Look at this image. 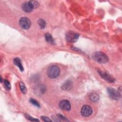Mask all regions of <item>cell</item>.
<instances>
[{
  "label": "cell",
  "instance_id": "6da1fadb",
  "mask_svg": "<svg viewBox=\"0 0 122 122\" xmlns=\"http://www.w3.org/2000/svg\"><path fill=\"white\" fill-rule=\"evenodd\" d=\"M92 58L96 62L100 63H105L108 61V56L105 53L100 51L94 52L92 55Z\"/></svg>",
  "mask_w": 122,
  "mask_h": 122
},
{
  "label": "cell",
  "instance_id": "7a4b0ae2",
  "mask_svg": "<svg viewBox=\"0 0 122 122\" xmlns=\"http://www.w3.org/2000/svg\"><path fill=\"white\" fill-rule=\"evenodd\" d=\"M60 73V69L57 65H52L50 66L47 71L48 76L52 79L57 77Z\"/></svg>",
  "mask_w": 122,
  "mask_h": 122
},
{
  "label": "cell",
  "instance_id": "3957f363",
  "mask_svg": "<svg viewBox=\"0 0 122 122\" xmlns=\"http://www.w3.org/2000/svg\"><path fill=\"white\" fill-rule=\"evenodd\" d=\"M79 34L72 31H70L66 35V39L67 41L70 42H75L78 40Z\"/></svg>",
  "mask_w": 122,
  "mask_h": 122
},
{
  "label": "cell",
  "instance_id": "277c9868",
  "mask_svg": "<svg viewBox=\"0 0 122 122\" xmlns=\"http://www.w3.org/2000/svg\"><path fill=\"white\" fill-rule=\"evenodd\" d=\"M107 92L110 98L114 100H118L121 96V94L119 91H118L111 87L107 88Z\"/></svg>",
  "mask_w": 122,
  "mask_h": 122
},
{
  "label": "cell",
  "instance_id": "5b68a950",
  "mask_svg": "<svg viewBox=\"0 0 122 122\" xmlns=\"http://www.w3.org/2000/svg\"><path fill=\"white\" fill-rule=\"evenodd\" d=\"M98 72L99 74L100 75V76L104 80L106 81L110 82L112 83L114 82L115 81V79L112 77L109 74H108L107 72L103 71L101 70H98Z\"/></svg>",
  "mask_w": 122,
  "mask_h": 122
},
{
  "label": "cell",
  "instance_id": "8992f818",
  "mask_svg": "<svg viewBox=\"0 0 122 122\" xmlns=\"http://www.w3.org/2000/svg\"><path fill=\"white\" fill-rule=\"evenodd\" d=\"M19 24L22 29L28 30L30 27L31 22L28 18L26 17H22L19 20Z\"/></svg>",
  "mask_w": 122,
  "mask_h": 122
},
{
  "label": "cell",
  "instance_id": "52a82bcc",
  "mask_svg": "<svg viewBox=\"0 0 122 122\" xmlns=\"http://www.w3.org/2000/svg\"><path fill=\"white\" fill-rule=\"evenodd\" d=\"M81 114L83 117L90 116L92 113V107L88 105H83L81 109Z\"/></svg>",
  "mask_w": 122,
  "mask_h": 122
},
{
  "label": "cell",
  "instance_id": "ba28073f",
  "mask_svg": "<svg viewBox=\"0 0 122 122\" xmlns=\"http://www.w3.org/2000/svg\"><path fill=\"white\" fill-rule=\"evenodd\" d=\"M59 106L60 109L66 111H70L71 108L70 102L67 100H63L61 101L59 103Z\"/></svg>",
  "mask_w": 122,
  "mask_h": 122
},
{
  "label": "cell",
  "instance_id": "9c48e42d",
  "mask_svg": "<svg viewBox=\"0 0 122 122\" xmlns=\"http://www.w3.org/2000/svg\"><path fill=\"white\" fill-rule=\"evenodd\" d=\"M22 10L25 12H30L33 10V9L30 5L29 2H25L22 4L21 6Z\"/></svg>",
  "mask_w": 122,
  "mask_h": 122
},
{
  "label": "cell",
  "instance_id": "30bf717a",
  "mask_svg": "<svg viewBox=\"0 0 122 122\" xmlns=\"http://www.w3.org/2000/svg\"><path fill=\"white\" fill-rule=\"evenodd\" d=\"M72 87V82L71 81L68 80L61 86V89L65 91H69Z\"/></svg>",
  "mask_w": 122,
  "mask_h": 122
},
{
  "label": "cell",
  "instance_id": "8fae6325",
  "mask_svg": "<svg viewBox=\"0 0 122 122\" xmlns=\"http://www.w3.org/2000/svg\"><path fill=\"white\" fill-rule=\"evenodd\" d=\"M13 63L15 65H16L18 67V68H19V69L20 70V71H23L24 68H23V67L22 66L21 61L20 59H19V58H14L13 60Z\"/></svg>",
  "mask_w": 122,
  "mask_h": 122
},
{
  "label": "cell",
  "instance_id": "7c38bea8",
  "mask_svg": "<svg viewBox=\"0 0 122 122\" xmlns=\"http://www.w3.org/2000/svg\"><path fill=\"white\" fill-rule=\"evenodd\" d=\"M45 38L46 41L49 43H50L51 44H55L54 40L51 34L48 33H46L45 34Z\"/></svg>",
  "mask_w": 122,
  "mask_h": 122
},
{
  "label": "cell",
  "instance_id": "4fadbf2b",
  "mask_svg": "<svg viewBox=\"0 0 122 122\" xmlns=\"http://www.w3.org/2000/svg\"><path fill=\"white\" fill-rule=\"evenodd\" d=\"M89 99L91 101L93 102H96L99 100L100 97L98 94H97V93L93 92L90 94Z\"/></svg>",
  "mask_w": 122,
  "mask_h": 122
},
{
  "label": "cell",
  "instance_id": "5bb4252c",
  "mask_svg": "<svg viewBox=\"0 0 122 122\" xmlns=\"http://www.w3.org/2000/svg\"><path fill=\"white\" fill-rule=\"evenodd\" d=\"M46 91V88L43 85H40L38 86V87L36 89V92L38 93V94H42L43 93L45 92Z\"/></svg>",
  "mask_w": 122,
  "mask_h": 122
},
{
  "label": "cell",
  "instance_id": "9a60e30c",
  "mask_svg": "<svg viewBox=\"0 0 122 122\" xmlns=\"http://www.w3.org/2000/svg\"><path fill=\"white\" fill-rule=\"evenodd\" d=\"M29 3L31 7L33 9H36L39 6V3L36 0H30L29 1Z\"/></svg>",
  "mask_w": 122,
  "mask_h": 122
},
{
  "label": "cell",
  "instance_id": "2e32d148",
  "mask_svg": "<svg viewBox=\"0 0 122 122\" xmlns=\"http://www.w3.org/2000/svg\"><path fill=\"white\" fill-rule=\"evenodd\" d=\"M38 23L41 29H44L45 28L46 22L43 19H39V20L38 21Z\"/></svg>",
  "mask_w": 122,
  "mask_h": 122
},
{
  "label": "cell",
  "instance_id": "e0dca14e",
  "mask_svg": "<svg viewBox=\"0 0 122 122\" xmlns=\"http://www.w3.org/2000/svg\"><path fill=\"white\" fill-rule=\"evenodd\" d=\"M20 89L21 91V92L23 94H25L27 92V89L26 87L24 84V83L22 82H20Z\"/></svg>",
  "mask_w": 122,
  "mask_h": 122
},
{
  "label": "cell",
  "instance_id": "ac0fdd59",
  "mask_svg": "<svg viewBox=\"0 0 122 122\" xmlns=\"http://www.w3.org/2000/svg\"><path fill=\"white\" fill-rule=\"evenodd\" d=\"M3 83H4V86L5 88L7 90H10L11 89V85L10 84V82L7 80H3Z\"/></svg>",
  "mask_w": 122,
  "mask_h": 122
},
{
  "label": "cell",
  "instance_id": "d6986e66",
  "mask_svg": "<svg viewBox=\"0 0 122 122\" xmlns=\"http://www.w3.org/2000/svg\"><path fill=\"white\" fill-rule=\"evenodd\" d=\"M30 102L34 106H35L37 107H40V105L39 103L36 100H35L34 99H32V98H31L30 100Z\"/></svg>",
  "mask_w": 122,
  "mask_h": 122
},
{
  "label": "cell",
  "instance_id": "ffe728a7",
  "mask_svg": "<svg viewBox=\"0 0 122 122\" xmlns=\"http://www.w3.org/2000/svg\"><path fill=\"white\" fill-rule=\"evenodd\" d=\"M25 116H26V119H27L29 121H36V122L39 121V120H38V119H37L36 118H34L32 117L31 116H30L29 115H28L27 114H25Z\"/></svg>",
  "mask_w": 122,
  "mask_h": 122
},
{
  "label": "cell",
  "instance_id": "44dd1931",
  "mask_svg": "<svg viewBox=\"0 0 122 122\" xmlns=\"http://www.w3.org/2000/svg\"><path fill=\"white\" fill-rule=\"evenodd\" d=\"M41 119L44 121V122H51L52 121L47 116H42L41 117Z\"/></svg>",
  "mask_w": 122,
  "mask_h": 122
},
{
  "label": "cell",
  "instance_id": "7402d4cb",
  "mask_svg": "<svg viewBox=\"0 0 122 122\" xmlns=\"http://www.w3.org/2000/svg\"><path fill=\"white\" fill-rule=\"evenodd\" d=\"M57 116L59 119H61L63 121H68L66 118H65V117H64L63 115H62L61 114H58Z\"/></svg>",
  "mask_w": 122,
  "mask_h": 122
}]
</instances>
